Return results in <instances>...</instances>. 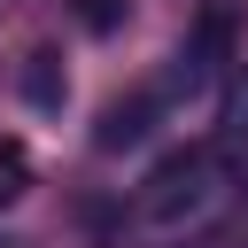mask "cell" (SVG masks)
I'll list each match as a JSON object with an SVG mask.
<instances>
[{"instance_id":"5b68a950","label":"cell","mask_w":248,"mask_h":248,"mask_svg":"<svg viewBox=\"0 0 248 248\" xmlns=\"http://www.w3.org/2000/svg\"><path fill=\"white\" fill-rule=\"evenodd\" d=\"M78 23L85 31H116L124 23V0H78Z\"/></svg>"},{"instance_id":"7a4b0ae2","label":"cell","mask_w":248,"mask_h":248,"mask_svg":"<svg viewBox=\"0 0 248 248\" xmlns=\"http://www.w3.org/2000/svg\"><path fill=\"white\" fill-rule=\"evenodd\" d=\"M62 93H70L62 54H46V46H39V54L23 62V101H31V108H62Z\"/></svg>"},{"instance_id":"52a82bcc","label":"cell","mask_w":248,"mask_h":248,"mask_svg":"<svg viewBox=\"0 0 248 248\" xmlns=\"http://www.w3.org/2000/svg\"><path fill=\"white\" fill-rule=\"evenodd\" d=\"M186 248H225V240H209V232H202V240H186Z\"/></svg>"},{"instance_id":"277c9868","label":"cell","mask_w":248,"mask_h":248,"mask_svg":"<svg viewBox=\"0 0 248 248\" xmlns=\"http://www.w3.org/2000/svg\"><path fill=\"white\" fill-rule=\"evenodd\" d=\"M240 147H248V62H240V78L225 93V155H240Z\"/></svg>"},{"instance_id":"3957f363","label":"cell","mask_w":248,"mask_h":248,"mask_svg":"<svg viewBox=\"0 0 248 248\" xmlns=\"http://www.w3.org/2000/svg\"><path fill=\"white\" fill-rule=\"evenodd\" d=\"M140 132H147V101H124V108H108V116H101L93 147H108V155H116V147H132Z\"/></svg>"},{"instance_id":"8992f818","label":"cell","mask_w":248,"mask_h":248,"mask_svg":"<svg viewBox=\"0 0 248 248\" xmlns=\"http://www.w3.org/2000/svg\"><path fill=\"white\" fill-rule=\"evenodd\" d=\"M23 194V147H0V202Z\"/></svg>"},{"instance_id":"6da1fadb","label":"cell","mask_w":248,"mask_h":248,"mask_svg":"<svg viewBox=\"0 0 248 248\" xmlns=\"http://www.w3.org/2000/svg\"><path fill=\"white\" fill-rule=\"evenodd\" d=\"M232 202H240V194H232L225 147H186V155L155 163L147 186L132 194V232L155 240V248H186V240H202Z\"/></svg>"},{"instance_id":"ba28073f","label":"cell","mask_w":248,"mask_h":248,"mask_svg":"<svg viewBox=\"0 0 248 248\" xmlns=\"http://www.w3.org/2000/svg\"><path fill=\"white\" fill-rule=\"evenodd\" d=\"M0 248H8V240H0Z\"/></svg>"}]
</instances>
